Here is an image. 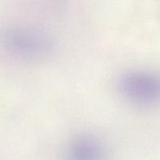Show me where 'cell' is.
I'll return each mask as SVG.
<instances>
[{
    "instance_id": "obj_1",
    "label": "cell",
    "mask_w": 160,
    "mask_h": 160,
    "mask_svg": "<svg viewBox=\"0 0 160 160\" xmlns=\"http://www.w3.org/2000/svg\"><path fill=\"white\" fill-rule=\"evenodd\" d=\"M0 45L9 55L27 61L41 60L54 50V42L46 33L21 25H12L2 30Z\"/></svg>"
},
{
    "instance_id": "obj_2",
    "label": "cell",
    "mask_w": 160,
    "mask_h": 160,
    "mask_svg": "<svg viewBox=\"0 0 160 160\" xmlns=\"http://www.w3.org/2000/svg\"><path fill=\"white\" fill-rule=\"evenodd\" d=\"M117 87L120 94L135 106H152L159 99V77L150 70L135 69L124 72L119 78Z\"/></svg>"
},
{
    "instance_id": "obj_3",
    "label": "cell",
    "mask_w": 160,
    "mask_h": 160,
    "mask_svg": "<svg viewBox=\"0 0 160 160\" xmlns=\"http://www.w3.org/2000/svg\"><path fill=\"white\" fill-rule=\"evenodd\" d=\"M106 150L101 140L91 134L73 138L64 150L63 160H106Z\"/></svg>"
}]
</instances>
